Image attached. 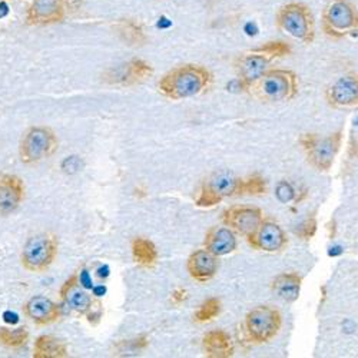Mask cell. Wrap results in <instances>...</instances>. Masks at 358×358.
Wrapping results in <instances>:
<instances>
[{
	"instance_id": "8fae6325",
	"label": "cell",
	"mask_w": 358,
	"mask_h": 358,
	"mask_svg": "<svg viewBox=\"0 0 358 358\" xmlns=\"http://www.w3.org/2000/svg\"><path fill=\"white\" fill-rule=\"evenodd\" d=\"M270 64L271 59L257 49L236 57L235 69L238 73V82L244 91H250L254 83L268 71Z\"/></svg>"
},
{
	"instance_id": "ffe728a7",
	"label": "cell",
	"mask_w": 358,
	"mask_h": 358,
	"mask_svg": "<svg viewBox=\"0 0 358 358\" xmlns=\"http://www.w3.org/2000/svg\"><path fill=\"white\" fill-rule=\"evenodd\" d=\"M205 355L210 358H229L235 352L231 336L224 330H214L206 333L202 340Z\"/></svg>"
},
{
	"instance_id": "e0dca14e",
	"label": "cell",
	"mask_w": 358,
	"mask_h": 358,
	"mask_svg": "<svg viewBox=\"0 0 358 358\" xmlns=\"http://www.w3.org/2000/svg\"><path fill=\"white\" fill-rule=\"evenodd\" d=\"M154 73L152 66L142 59H132V61L121 65L116 69H112L108 73V79L115 85H134L143 82Z\"/></svg>"
},
{
	"instance_id": "f1b7e54d",
	"label": "cell",
	"mask_w": 358,
	"mask_h": 358,
	"mask_svg": "<svg viewBox=\"0 0 358 358\" xmlns=\"http://www.w3.org/2000/svg\"><path fill=\"white\" fill-rule=\"evenodd\" d=\"M258 52L266 55L268 57L271 59H275V57H282L285 55H289L291 53V48L287 42H282V41H277V42H268L262 46H259L257 49Z\"/></svg>"
},
{
	"instance_id": "603a6c76",
	"label": "cell",
	"mask_w": 358,
	"mask_h": 358,
	"mask_svg": "<svg viewBox=\"0 0 358 358\" xmlns=\"http://www.w3.org/2000/svg\"><path fill=\"white\" fill-rule=\"evenodd\" d=\"M68 345L61 338L55 336H41L35 341L34 357L35 358H64L68 357Z\"/></svg>"
},
{
	"instance_id": "3957f363",
	"label": "cell",
	"mask_w": 358,
	"mask_h": 358,
	"mask_svg": "<svg viewBox=\"0 0 358 358\" xmlns=\"http://www.w3.org/2000/svg\"><path fill=\"white\" fill-rule=\"evenodd\" d=\"M275 23L280 31L296 41L313 43L315 39V19L306 3L289 2L281 6L277 12Z\"/></svg>"
},
{
	"instance_id": "5b68a950",
	"label": "cell",
	"mask_w": 358,
	"mask_h": 358,
	"mask_svg": "<svg viewBox=\"0 0 358 358\" xmlns=\"http://www.w3.org/2000/svg\"><path fill=\"white\" fill-rule=\"evenodd\" d=\"M321 23L327 36L343 39L358 31V10L350 0H331L322 12Z\"/></svg>"
},
{
	"instance_id": "7c38bea8",
	"label": "cell",
	"mask_w": 358,
	"mask_h": 358,
	"mask_svg": "<svg viewBox=\"0 0 358 358\" xmlns=\"http://www.w3.org/2000/svg\"><path fill=\"white\" fill-rule=\"evenodd\" d=\"M247 241L257 251L278 252L287 245L288 238L278 224L264 220L255 232L247 238Z\"/></svg>"
},
{
	"instance_id": "484cf974",
	"label": "cell",
	"mask_w": 358,
	"mask_h": 358,
	"mask_svg": "<svg viewBox=\"0 0 358 358\" xmlns=\"http://www.w3.org/2000/svg\"><path fill=\"white\" fill-rule=\"evenodd\" d=\"M266 191V182L261 175H252L248 178H240L238 196L243 195H262Z\"/></svg>"
},
{
	"instance_id": "83f0119b",
	"label": "cell",
	"mask_w": 358,
	"mask_h": 358,
	"mask_svg": "<svg viewBox=\"0 0 358 358\" xmlns=\"http://www.w3.org/2000/svg\"><path fill=\"white\" fill-rule=\"evenodd\" d=\"M221 313V301L218 298H208L194 314V320L199 324H205L213 321Z\"/></svg>"
},
{
	"instance_id": "8992f818",
	"label": "cell",
	"mask_w": 358,
	"mask_h": 358,
	"mask_svg": "<svg viewBox=\"0 0 358 358\" xmlns=\"http://www.w3.org/2000/svg\"><path fill=\"white\" fill-rule=\"evenodd\" d=\"M57 255V240L49 232L29 238L22 250V265L31 273H43L53 264Z\"/></svg>"
},
{
	"instance_id": "9a60e30c",
	"label": "cell",
	"mask_w": 358,
	"mask_h": 358,
	"mask_svg": "<svg viewBox=\"0 0 358 358\" xmlns=\"http://www.w3.org/2000/svg\"><path fill=\"white\" fill-rule=\"evenodd\" d=\"M65 17L64 0H32L27 9V22L31 24H50Z\"/></svg>"
},
{
	"instance_id": "7402d4cb",
	"label": "cell",
	"mask_w": 358,
	"mask_h": 358,
	"mask_svg": "<svg viewBox=\"0 0 358 358\" xmlns=\"http://www.w3.org/2000/svg\"><path fill=\"white\" fill-rule=\"evenodd\" d=\"M303 287V278L296 273H284L275 277L271 284L273 292L285 303H294L298 300Z\"/></svg>"
},
{
	"instance_id": "4316f807",
	"label": "cell",
	"mask_w": 358,
	"mask_h": 358,
	"mask_svg": "<svg viewBox=\"0 0 358 358\" xmlns=\"http://www.w3.org/2000/svg\"><path fill=\"white\" fill-rule=\"evenodd\" d=\"M29 340V333L24 328H0V344L9 348H19Z\"/></svg>"
},
{
	"instance_id": "6da1fadb",
	"label": "cell",
	"mask_w": 358,
	"mask_h": 358,
	"mask_svg": "<svg viewBox=\"0 0 358 358\" xmlns=\"http://www.w3.org/2000/svg\"><path fill=\"white\" fill-rule=\"evenodd\" d=\"M211 83L213 73L206 68L195 64H185L165 73L158 83V89L165 98L179 101L203 94Z\"/></svg>"
},
{
	"instance_id": "cb8c5ba5",
	"label": "cell",
	"mask_w": 358,
	"mask_h": 358,
	"mask_svg": "<svg viewBox=\"0 0 358 358\" xmlns=\"http://www.w3.org/2000/svg\"><path fill=\"white\" fill-rule=\"evenodd\" d=\"M132 257L138 265L152 268L158 262V250L152 241L138 236L132 241Z\"/></svg>"
},
{
	"instance_id": "2e32d148",
	"label": "cell",
	"mask_w": 358,
	"mask_h": 358,
	"mask_svg": "<svg viewBox=\"0 0 358 358\" xmlns=\"http://www.w3.org/2000/svg\"><path fill=\"white\" fill-rule=\"evenodd\" d=\"M218 257L206 251L205 248L194 251L187 261V270L191 278L198 282L213 280L218 273Z\"/></svg>"
},
{
	"instance_id": "d6986e66",
	"label": "cell",
	"mask_w": 358,
	"mask_h": 358,
	"mask_svg": "<svg viewBox=\"0 0 358 358\" xmlns=\"http://www.w3.org/2000/svg\"><path fill=\"white\" fill-rule=\"evenodd\" d=\"M236 236L235 232L225 227H213L205 234L203 247L215 257H225L232 254L236 250Z\"/></svg>"
},
{
	"instance_id": "ac0fdd59",
	"label": "cell",
	"mask_w": 358,
	"mask_h": 358,
	"mask_svg": "<svg viewBox=\"0 0 358 358\" xmlns=\"http://www.w3.org/2000/svg\"><path fill=\"white\" fill-rule=\"evenodd\" d=\"M24 315L38 325H49L61 318V308L50 298L36 295L23 306Z\"/></svg>"
},
{
	"instance_id": "d4e9b609",
	"label": "cell",
	"mask_w": 358,
	"mask_h": 358,
	"mask_svg": "<svg viewBox=\"0 0 358 358\" xmlns=\"http://www.w3.org/2000/svg\"><path fill=\"white\" fill-rule=\"evenodd\" d=\"M119 35L122 36L125 42H128V45L132 46H142L148 41L143 29L132 20H127L119 24Z\"/></svg>"
},
{
	"instance_id": "4dcf8cb0",
	"label": "cell",
	"mask_w": 358,
	"mask_h": 358,
	"mask_svg": "<svg viewBox=\"0 0 358 358\" xmlns=\"http://www.w3.org/2000/svg\"><path fill=\"white\" fill-rule=\"evenodd\" d=\"M294 196H295V189L292 188V185L287 181H281L277 187V198L281 202H288L294 199Z\"/></svg>"
},
{
	"instance_id": "ba28073f",
	"label": "cell",
	"mask_w": 358,
	"mask_h": 358,
	"mask_svg": "<svg viewBox=\"0 0 358 358\" xmlns=\"http://www.w3.org/2000/svg\"><path fill=\"white\" fill-rule=\"evenodd\" d=\"M282 315L270 306H258L245 317V331L255 344L270 343L281 330Z\"/></svg>"
},
{
	"instance_id": "4fadbf2b",
	"label": "cell",
	"mask_w": 358,
	"mask_h": 358,
	"mask_svg": "<svg viewBox=\"0 0 358 358\" xmlns=\"http://www.w3.org/2000/svg\"><path fill=\"white\" fill-rule=\"evenodd\" d=\"M325 99L334 108H358V73H347L327 87Z\"/></svg>"
},
{
	"instance_id": "30bf717a",
	"label": "cell",
	"mask_w": 358,
	"mask_h": 358,
	"mask_svg": "<svg viewBox=\"0 0 358 358\" xmlns=\"http://www.w3.org/2000/svg\"><path fill=\"white\" fill-rule=\"evenodd\" d=\"M221 220L234 232L248 238L264 221V214L252 205H235L222 213Z\"/></svg>"
},
{
	"instance_id": "5bb4252c",
	"label": "cell",
	"mask_w": 358,
	"mask_h": 358,
	"mask_svg": "<svg viewBox=\"0 0 358 358\" xmlns=\"http://www.w3.org/2000/svg\"><path fill=\"white\" fill-rule=\"evenodd\" d=\"M24 199V185L13 173L0 175V217L15 213Z\"/></svg>"
},
{
	"instance_id": "44dd1931",
	"label": "cell",
	"mask_w": 358,
	"mask_h": 358,
	"mask_svg": "<svg viewBox=\"0 0 358 358\" xmlns=\"http://www.w3.org/2000/svg\"><path fill=\"white\" fill-rule=\"evenodd\" d=\"M61 294L66 304L79 314H87L95 304L92 296L79 287L76 275L71 277V280L66 281V284L61 289Z\"/></svg>"
},
{
	"instance_id": "1f68e13d",
	"label": "cell",
	"mask_w": 358,
	"mask_h": 358,
	"mask_svg": "<svg viewBox=\"0 0 358 358\" xmlns=\"http://www.w3.org/2000/svg\"><path fill=\"white\" fill-rule=\"evenodd\" d=\"M185 300H187V291H185V289L179 288V289H175V291L172 292V301H173L175 304H181V303H184Z\"/></svg>"
},
{
	"instance_id": "52a82bcc",
	"label": "cell",
	"mask_w": 358,
	"mask_h": 358,
	"mask_svg": "<svg viewBox=\"0 0 358 358\" xmlns=\"http://www.w3.org/2000/svg\"><path fill=\"white\" fill-rule=\"evenodd\" d=\"M57 138L50 128H29L19 143V157L23 164H36L52 157L57 149Z\"/></svg>"
},
{
	"instance_id": "7a4b0ae2",
	"label": "cell",
	"mask_w": 358,
	"mask_h": 358,
	"mask_svg": "<svg viewBox=\"0 0 358 358\" xmlns=\"http://www.w3.org/2000/svg\"><path fill=\"white\" fill-rule=\"evenodd\" d=\"M265 103L291 101L298 92V78L288 69H268L251 87Z\"/></svg>"
},
{
	"instance_id": "f546056e",
	"label": "cell",
	"mask_w": 358,
	"mask_h": 358,
	"mask_svg": "<svg viewBox=\"0 0 358 358\" xmlns=\"http://www.w3.org/2000/svg\"><path fill=\"white\" fill-rule=\"evenodd\" d=\"M315 231H317V221L314 217H311V218H307L300 227H298L295 234L298 236H301V240H311Z\"/></svg>"
},
{
	"instance_id": "9c48e42d",
	"label": "cell",
	"mask_w": 358,
	"mask_h": 358,
	"mask_svg": "<svg viewBox=\"0 0 358 358\" xmlns=\"http://www.w3.org/2000/svg\"><path fill=\"white\" fill-rule=\"evenodd\" d=\"M238 187L240 178L228 171L217 172L203 181L195 205L199 208H213L225 198L238 196Z\"/></svg>"
},
{
	"instance_id": "277c9868",
	"label": "cell",
	"mask_w": 358,
	"mask_h": 358,
	"mask_svg": "<svg viewBox=\"0 0 358 358\" xmlns=\"http://www.w3.org/2000/svg\"><path fill=\"white\" fill-rule=\"evenodd\" d=\"M343 129H338L327 136H318L315 134H304L300 139L306 151L307 161L313 168L320 172H328L340 152L343 142Z\"/></svg>"
}]
</instances>
